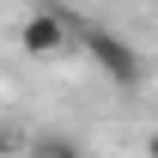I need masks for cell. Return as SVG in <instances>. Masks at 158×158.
<instances>
[{"instance_id":"cell-4","label":"cell","mask_w":158,"mask_h":158,"mask_svg":"<svg viewBox=\"0 0 158 158\" xmlns=\"http://www.w3.org/2000/svg\"><path fill=\"white\" fill-rule=\"evenodd\" d=\"M12 152V128H6V122H0V158Z\"/></svg>"},{"instance_id":"cell-1","label":"cell","mask_w":158,"mask_h":158,"mask_svg":"<svg viewBox=\"0 0 158 158\" xmlns=\"http://www.w3.org/2000/svg\"><path fill=\"white\" fill-rule=\"evenodd\" d=\"M73 43H79V24L61 6H37L19 19V49L31 61H61V55H73Z\"/></svg>"},{"instance_id":"cell-2","label":"cell","mask_w":158,"mask_h":158,"mask_svg":"<svg viewBox=\"0 0 158 158\" xmlns=\"http://www.w3.org/2000/svg\"><path fill=\"white\" fill-rule=\"evenodd\" d=\"M85 49H91V61H98V73L116 79L122 91H134V85H140V55L116 37V31H85Z\"/></svg>"},{"instance_id":"cell-3","label":"cell","mask_w":158,"mask_h":158,"mask_svg":"<svg viewBox=\"0 0 158 158\" xmlns=\"http://www.w3.org/2000/svg\"><path fill=\"white\" fill-rule=\"evenodd\" d=\"M24 158H79L73 140H37V146H24Z\"/></svg>"},{"instance_id":"cell-5","label":"cell","mask_w":158,"mask_h":158,"mask_svg":"<svg viewBox=\"0 0 158 158\" xmlns=\"http://www.w3.org/2000/svg\"><path fill=\"white\" fill-rule=\"evenodd\" d=\"M146 152H152V158H158V134H152V140H146Z\"/></svg>"}]
</instances>
